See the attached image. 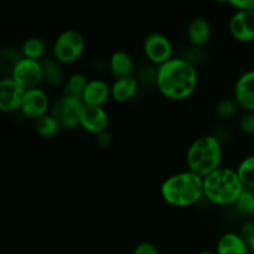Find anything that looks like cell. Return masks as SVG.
<instances>
[{
    "instance_id": "obj_1",
    "label": "cell",
    "mask_w": 254,
    "mask_h": 254,
    "mask_svg": "<svg viewBox=\"0 0 254 254\" xmlns=\"http://www.w3.org/2000/svg\"><path fill=\"white\" fill-rule=\"evenodd\" d=\"M197 71L190 61L174 57L158 67L156 86L164 97L173 101H184L191 97L197 87Z\"/></svg>"
},
{
    "instance_id": "obj_2",
    "label": "cell",
    "mask_w": 254,
    "mask_h": 254,
    "mask_svg": "<svg viewBox=\"0 0 254 254\" xmlns=\"http://www.w3.org/2000/svg\"><path fill=\"white\" fill-rule=\"evenodd\" d=\"M160 193L163 200L171 206H192L205 196L203 178L191 173L190 170L174 174L161 184Z\"/></svg>"
},
{
    "instance_id": "obj_3",
    "label": "cell",
    "mask_w": 254,
    "mask_h": 254,
    "mask_svg": "<svg viewBox=\"0 0 254 254\" xmlns=\"http://www.w3.org/2000/svg\"><path fill=\"white\" fill-rule=\"evenodd\" d=\"M245 190L236 169L221 166L203 179L205 197L218 206L236 205Z\"/></svg>"
},
{
    "instance_id": "obj_4",
    "label": "cell",
    "mask_w": 254,
    "mask_h": 254,
    "mask_svg": "<svg viewBox=\"0 0 254 254\" xmlns=\"http://www.w3.org/2000/svg\"><path fill=\"white\" fill-rule=\"evenodd\" d=\"M222 146L215 135H203L195 139L189 146L186 163L191 173L205 179L221 168Z\"/></svg>"
},
{
    "instance_id": "obj_5",
    "label": "cell",
    "mask_w": 254,
    "mask_h": 254,
    "mask_svg": "<svg viewBox=\"0 0 254 254\" xmlns=\"http://www.w3.org/2000/svg\"><path fill=\"white\" fill-rule=\"evenodd\" d=\"M84 39L77 30H64L56 37L52 46L54 59L60 64H69L79 60L84 51Z\"/></svg>"
},
{
    "instance_id": "obj_6",
    "label": "cell",
    "mask_w": 254,
    "mask_h": 254,
    "mask_svg": "<svg viewBox=\"0 0 254 254\" xmlns=\"http://www.w3.org/2000/svg\"><path fill=\"white\" fill-rule=\"evenodd\" d=\"M12 79L24 89L31 91V89L40 88L41 82H44V76H42V64L36 60H30L22 57L15 68L12 69L10 74Z\"/></svg>"
},
{
    "instance_id": "obj_7",
    "label": "cell",
    "mask_w": 254,
    "mask_h": 254,
    "mask_svg": "<svg viewBox=\"0 0 254 254\" xmlns=\"http://www.w3.org/2000/svg\"><path fill=\"white\" fill-rule=\"evenodd\" d=\"M83 106L84 103L81 99L62 96L59 101L55 102L50 114L57 119L61 128L74 129L79 126Z\"/></svg>"
},
{
    "instance_id": "obj_8",
    "label": "cell",
    "mask_w": 254,
    "mask_h": 254,
    "mask_svg": "<svg viewBox=\"0 0 254 254\" xmlns=\"http://www.w3.org/2000/svg\"><path fill=\"white\" fill-rule=\"evenodd\" d=\"M143 49L146 59L154 64H158L159 67L174 59L173 45L170 40L163 34L154 32V34L148 35L144 40Z\"/></svg>"
},
{
    "instance_id": "obj_9",
    "label": "cell",
    "mask_w": 254,
    "mask_h": 254,
    "mask_svg": "<svg viewBox=\"0 0 254 254\" xmlns=\"http://www.w3.org/2000/svg\"><path fill=\"white\" fill-rule=\"evenodd\" d=\"M109 124L108 113L103 107H93L84 104L81 113L79 127L89 134L99 135L107 131Z\"/></svg>"
},
{
    "instance_id": "obj_10",
    "label": "cell",
    "mask_w": 254,
    "mask_h": 254,
    "mask_svg": "<svg viewBox=\"0 0 254 254\" xmlns=\"http://www.w3.org/2000/svg\"><path fill=\"white\" fill-rule=\"evenodd\" d=\"M50 101L46 92L41 88H35L25 92L24 99L20 111L29 119L37 121L41 117L46 116L49 111Z\"/></svg>"
},
{
    "instance_id": "obj_11",
    "label": "cell",
    "mask_w": 254,
    "mask_h": 254,
    "mask_svg": "<svg viewBox=\"0 0 254 254\" xmlns=\"http://www.w3.org/2000/svg\"><path fill=\"white\" fill-rule=\"evenodd\" d=\"M25 91L11 78L5 77L0 81V109L4 113H11L21 108Z\"/></svg>"
},
{
    "instance_id": "obj_12",
    "label": "cell",
    "mask_w": 254,
    "mask_h": 254,
    "mask_svg": "<svg viewBox=\"0 0 254 254\" xmlns=\"http://www.w3.org/2000/svg\"><path fill=\"white\" fill-rule=\"evenodd\" d=\"M233 98L240 108L246 112H254V69H250L238 77L233 88Z\"/></svg>"
},
{
    "instance_id": "obj_13",
    "label": "cell",
    "mask_w": 254,
    "mask_h": 254,
    "mask_svg": "<svg viewBox=\"0 0 254 254\" xmlns=\"http://www.w3.org/2000/svg\"><path fill=\"white\" fill-rule=\"evenodd\" d=\"M231 35L241 42H250L254 40V11L237 10L231 17Z\"/></svg>"
},
{
    "instance_id": "obj_14",
    "label": "cell",
    "mask_w": 254,
    "mask_h": 254,
    "mask_svg": "<svg viewBox=\"0 0 254 254\" xmlns=\"http://www.w3.org/2000/svg\"><path fill=\"white\" fill-rule=\"evenodd\" d=\"M112 97V89L108 83L102 79H91L84 89L82 102L86 106L103 107Z\"/></svg>"
},
{
    "instance_id": "obj_15",
    "label": "cell",
    "mask_w": 254,
    "mask_h": 254,
    "mask_svg": "<svg viewBox=\"0 0 254 254\" xmlns=\"http://www.w3.org/2000/svg\"><path fill=\"white\" fill-rule=\"evenodd\" d=\"M250 248L240 233L227 232L218 240L216 254H250Z\"/></svg>"
},
{
    "instance_id": "obj_16",
    "label": "cell",
    "mask_w": 254,
    "mask_h": 254,
    "mask_svg": "<svg viewBox=\"0 0 254 254\" xmlns=\"http://www.w3.org/2000/svg\"><path fill=\"white\" fill-rule=\"evenodd\" d=\"M109 69L116 79L130 77L134 69V62L130 55L126 51H114L109 60Z\"/></svg>"
},
{
    "instance_id": "obj_17",
    "label": "cell",
    "mask_w": 254,
    "mask_h": 254,
    "mask_svg": "<svg viewBox=\"0 0 254 254\" xmlns=\"http://www.w3.org/2000/svg\"><path fill=\"white\" fill-rule=\"evenodd\" d=\"M138 79L135 77H126V78L116 79L114 83L112 84V98L118 103H126L130 99L134 98V96L138 92Z\"/></svg>"
},
{
    "instance_id": "obj_18",
    "label": "cell",
    "mask_w": 254,
    "mask_h": 254,
    "mask_svg": "<svg viewBox=\"0 0 254 254\" xmlns=\"http://www.w3.org/2000/svg\"><path fill=\"white\" fill-rule=\"evenodd\" d=\"M188 37L193 46H202L207 44L211 37V24L208 20L202 16L191 20L188 27Z\"/></svg>"
},
{
    "instance_id": "obj_19",
    "label": "cell",
    "mask_w": 254,
    "mask_h": 254,
    "mask_svg": "<svg viewBox=\"0 0 254 254\" xmlns=\"http://www.w3.org/2000/svg\"><path fill=\"white\" fill-rule=\"evenodd\" d=\"M88 82L89 79L87 78L86 74L81 73V72H76V73L71 74L69 78L66 81V83H64V96L81 99L82 101L84 89H86Z\"/></svg>"
},
{
    "instance_id": "obj_20",
    "label": "cell",
    "mask_w": 254,
    "mask_h": 254,
    "mask_svg": "<svg viewBox=\"0 0 254 254\" xmlns=\"http://www.w3.org/2000/svg\"><path fill=\"white\" fill-rule=\"evenodd\" d=\"M41 64L44 81L51 87L60 86L62 81H64V73H62V69L60 67L59 62L56 60L47 59L41 61Z\"/></svg>"
},
{
    "instance_id": "obj_21",
    "label": "cell",
    "mask_w": 254,
    "mask_h": 254,
    "mask_svg": "<svg viewBox=\"0 0 254 254\" xmlns=\"http://www.w3.org/2000/svg\"><path fill=\"white\" fill-rule=\"evenodd\" d=\"M45 51H46V46L40 37H29L27 40H25L21 47L22 57L36 60V61H40L44 57Z\"/></svg>"
},
{
    "instance_id": "obj_22",
    "label": "cell",
    "mask_w": 254,
    "mask_h": 254,
    "mask_svg": "<svg viewBox=\"0 0 254 254\" xmlns=\"http://www.w3.org/2000/svg\"><path fill=\"white\" fill-rule=\"evenodd\" d=\"M60 128H61V126L52 114H46V116L35 121V129H36L37 134H40L44 138L55 136L59 133Z\"/></svg>"
},
{
    "instance_id": "obj_23",
    "label": "cell",
    "mask_w": 254,
    "mask_h": 254,
    "mask_svg": "<svg viewBox=\"0 0 254 254\" xmlns=\"http://www.w3.org/2000/svg\"><path fill=\"white\" fill-rule=\"evenodd\" d=\"M236 170L245 188L254 190V155L243 159Z\"/></svg>"
},
{
    "instance_id": "obj_24",
    "label": "cell",
    "mask_w": 254,
    "mask_h": 254,
    "mask_svg": "<svg viewBox=\"0 0 254 254\" xmlns=\"http://www.w3.org/2000/svg\"><path fill=\"white\" fill-rule=\"evenodd\" d=\"M236 207H237L238 212L242 213V215H254V190L246 189L245 192L241 195V197L236 202Z\"/></svg>"
},
{
    "instance_id": "obj_25",
    "label": "cell",
    "mask_w": 254,
    "mask_h": 254,
    "mask_svg": "<svg viewBox=\"0 0 254 254\" xmlns=\"http://www.w3.org/2000/svg\"><path fill=\"white\" fill-rule=\"evenodd\" d=\"M238 108L240 106L235 98H225L218 102L217 107H216V114L222 119L232 118L238 112Z\"/></svg>"
},
{
    "instance_id": "obj_26",
    "label": "cell",
    "mask_w": 254,
    "mask_h": 254,
    "mask_svg": "<svg viewBox=\"0 0 254 254\" xmlns=\"http://www.w3.org/2000/svg\"><path fill=\"white\" fill-rule=\"evenodd\" d=\"M240 235L242 236V238L245 240V242L247 243L248 248H250V252L254 254V222L252 221H248L241 228Z\"/></svg>"
},
{
    "instance_id": "obj_27",
    "label": "cell",
    "mask_w": 254,
    "mask_h": 254,
    "mask_svg": "<svg viewBox=\"0 0 254 254\" xmlns=\"http://www.w3.org/2000/svg\"><path fill=\"white\" fill-rule=\"evenodd\" d=\"M240 128L243 133L254 135V112H246L240 118Z\"/></svg>"
},
{
    "instance_id": "obj_28",
    "label": "cell",
    "mask_w": 254,
    "mask_h": 254,
    "mask_svg": "<svg viewBox=\"0 0 254 254\" xmlns=\"http://www.w3.org/2000/svg\"><path fill=\"white\" fill-rule=\"evenodd\" d=\"M131 254H159L158 248L155 245L150 242H141L134 248Z\"/></svg>"
},
{
    "instance_id": "obj_29",
    "label": "cell",
    "mask_w": 254,
    "mask_h": 254,
    "mask_svg": "<svg viewBox=\"0 0 254 254\" xmlns=\"http://www.w3.org/2000/svg\"><path fill=\"white\" fill-rule=\"evenodd\" d=\"M228 4L237 10L254 11V0H231Z\"/></svg>"
},
{
    "instance_id": "obj_30",
    "label": "cell",
    "mask_w": 254,
    "mask_h": 254,
    "mask_svg": "<svg viewBox=\"0 0 254 254\" xmlns=\"http://www.w3.org/2000/svg\"><path fill=\"white\" fill-rule=\"evenodd\" d=\"M111 141H112V138H111V135L107 133V131H104V133L97 135V144H98L99 146H103V148H106V146H108L109 144H111Z\"/></svg>"
},
{
    "instance_id": "obj_31",
    "label": "cell",
    "mask_w": 254,
    "mask_h": 254,
    "mask_svg": "<svg viewBox=\"0 0 254 254\" xmlns=\"http://www.w3.org/2000/svg\"><path fill=\"white\" fill-rule=\"evenodd\" d=\"M198 254H213V253H211V252H201V253H198Z\"/></svg>"
}]
</instances>
